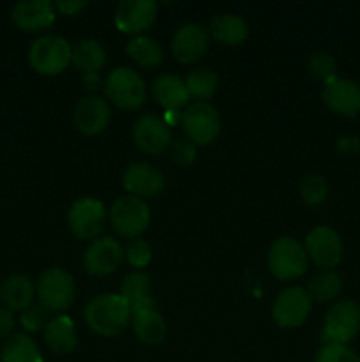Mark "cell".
<instances>
[{
  "mask_svg": "<svg viewBox=\"0 0 360 362\" xmlns=\"http://www.w3.org/2000/svg\"><path fill=\"white\" fill-rule=\"evenodd\" d=\"M83 315L92 332L104 338H113L129 327L133 310L120 293H102L85 306Z\"/></svg>",
  "mask_w": 360,
  "mask_h": 362,
  "instance_id": "6da1fadb",
  "label": "cell"
},
{
  "mask_svg": "<svg viewBox=\"0 0 360 362\" xmlns=\"http://www.w3.org/2000/svg\"><path fill=\"white\" fill-rule=\"evenodd\" d=\"M73 55V46L59 34H46L35 39L28 48V64L44 76H55L67 69Z\"/></svg>",
  "mask_w": 360,
  "mask_h": 362,
  "instance_id": "7a4b0ae2",
  "label": "cell"
},
{
  "mask_svg": "<svg viewBox=\"0 0 360 362\" xmlns=\"http://www.w3.org/2000/svg\"><path fill=\"white\" fill-rule=\"evenodd\" d=\"M268 269L272 276L281 281L302 278L309 267V257L302 243L295 237H279L268 250Z\"/></svg>",
  "mask_w": 360,
  "mask_h": 362,
  "instance_id": "3957f363",
  "label": "cell"
},
{
  "mask_svg": "<svg viewBox=\"0 0 360 362\" xmlns=\"http://www.w3.org/2000/svg\"><path fill=\"white\" fill-rule=\"evenodd\" d=\"M109 225L120 237L136 239L150 225V209L134 194L119 197L109 207Z\"/></svg>",
  "mask_w": 360,
  "mask_h": 362,
  "instance_id": "277c9868",
  "label": "cell"
},
{
  "mask_svg": "<svg viewBox=\"0 0 360 362\" xmlns=\"http://www.w3.org/2000/svg\"><path fill=\"white\" fill-rule=\"evenodd\" d=\"M106 98L124 110H136L147 99V85L133 67H115L104 80Z\"/></svg>",
  "mask_w": 360,
  "mask_h": 362,
  "instance_id": "5b68a950",
  "label": "cell"
},
{
  "mask_svg": "<svg viewBox=\"0 0 360 362\" xmlns=\"http://www.w3.org/2000/svg\"><path fill=\"white\" fill-rule=\"evenodd\" d=\"M39 304L46 311L62 313L73 304L76 297L74 278L62 267H49L37 279Z\"/></svg>",
  "mask_w": 360,
  "mask_h": 362,
  "instance_id": "8992f818",
  "label": "cell"
},
{
  "mask_svg": "<svg viewBox=\"0 0 360 362\" xmlns=\"http://www.w3.org/2000/svg\"><path fill=\"white\" fill-rule=\"evenodd\" d=\"M360 332V306L355 300L342 299L327 311L323 320L325 345H346Z\"/></svg>",
  "mask_w": 360,
  "mask_h": 362,
  "instance_id": "52a82bcc",
  "label": "cell"
},
{
  "mask_svg": "<svg viewBox=\"0 0 360 362\" xmlns=\"http://www.w3.org/2000/svg\"><path fill=\"white\" fill-rule=\"evenodd\" d=\"M182 129L194 145H208L221 133V115L210 103L196 101L182 113Z\"/></svg>",
  "mask_w": 360,
  "mask_h": 362,
  "instance_id": "ba28073f",
  "label": "cell"
},
{
  "mask_svg": "<svg viewBox=\"0 0 360 362\" xmlns=\"http://www.w3.org/2000/svg\"><path fill=\"white\" fill-rule=\"evenodd\" d=\"M311 310H313V299L307 288L289 286L275 297L272 304V318L279 327L295 329L304 325V322L309 318Z\"/></svg>",
  "mask_w": 360,
  "mask_h": 362,
  "instance_id": "9c48e42d",
  "label": "cell"
},
{
  "mask_svg": "<svg viewBox=\"0 0 360 362\" xmlns=\"http://www.w3.org/2000/svg\"><path fill=\"white\" fill-rule=\"evenodd\" d=\"M106 207L101 200L92 197L78 198L67 212L69 228L78 239L95 240L106 223Z\"/></svg>",
  "mask_w": 360,
  "mask_h": 362,
  "instance_id": "30bf717a",
  "label": "cell"
},
{
  "mask_svg": "<svg viewBox=\"0 0 360 362\" xmlns=\"http://www.w3.org/2000/svg\"><path fill=\"white\" fill-rule=\"evenodd\" d=\"M304 247L309 260H313L321 269L337 267L344 255L341 237L330 226H314L306 235Z\"/></svg>",
  "mask_w": 360,
  "mask_h": 362,
  "instance_id": "8fae6325",
  "label": "cell"
},
{
  "mask_svg": "<svg viewBox=\"0 0 360 362\" xmlns=\"http://www.w3.org/2000/svg\"><path fill=\"white\" fill-rule=\"evenodd\" d=\"M126 250L113 237H97L85 250L83 267L90 276L113 274L122 265Z\"/></svg>",
  "mask_w": 360,
  "mask_h": 362,
  "instance_id": "7c38bea8",
  "label": "cell"
},
{
  "mask_svg": "<svg viewBox=\"0 0 360 362\" xmlns=\"http://www.w3.org/2000/svg\"><path fill=\"white\" fill-rule=\"evenodd\" d=\"M210 46V34L198 21L184 23L172 37V53L179 62L194 64L205 57Z\"/></svg>",
  "mask_w": 360,
  "mask_h": 362,
  "instance_id": "4fadbf2b",
  "label": "cell"
},
{
  "mask_svg": "<svg viewBox=\"0 0 360 362\" xmlns=\"http://www.w3.org/2000/svg\"><path fill=\"white\" fill-rule=\"evenodd\" d=\"M133 140L145 154H162L172 145V129L164 119L147 113L141 115L133 126Z\"/></svg>",
  "mask_w": 360,
  "mask_h": 362,
  "instance_id": "5bb4252c",
  "label": "cell"
},
{
  "mask_svg": "<svg viewBox=\"0 0 360 362\" xmlns=\"http://www.w3.org/2000/svg\"><path fill=\"white\" fill-rule=\"evenodd\" d=\"M73 119L78 131L88 134V136H94L108 127L109 120H112V108L102 95L87 94L78 101Z\"/></svg>",
  "mask_w": 360,
  "mask_h": 362,
  "instance_id": "9a60e30c",
  "label": "cell"
},
{
  "mask_svg": "<svg viewBox=\"0 0 360 362\" xmlns=\"http://www.w3.org/2000/svg\"><path fill=\"white\" fill-rule=\"evenodd\" d=\"M157 18L155 0H122L115 11V25L120 32L136 34L148 30Z\"/></svg>",
  "mask_w": 360,
  "mask_h": 362,
  "instance_id": "2e32d148",
  "label": "cell"
},
{
  "mask_svg": "<svg viewBox=\"0 0 360 362\" xmlns=\"http://www.w3.org/2000/svg\"><path fill=\"white\" fill-rule=\"evenodd\" d=\"M323 103L337 115L356 117L360 113V85L348 78L335 76L325 83Z\"/></svg>",
  "mask_w": 360,
  "mask_h": 362,
  "instance_id": "e0dca14e",
  "label": "cell"
},
{
  "mask_svg": "<svg viewBox=\"0 0 360 362\" xmlns=\"http://www.w3.org/2000/svg\"><path fill=\"white\" fill-rule=\"evenodd\" d=\"M122 184L129 194L138 198H152L161 193L166 177L161 170L148 163H133L124 172Z\"/></svg>",
  "mask_w": 360,
  "mask_h": 362,
  "instance_id": "ac0fdd59",
  "label": "cell"
},
{
  "mask_svg": "<svg viewBox=\"0 0 360 362\" xmlns=\"http://www.w3.org/2000/svg\"><path fill=\"white\" fill-rule=\"evenodd\" d=\"M11 18L23 32H41L55 21V6L49 0H20L13 6Z\"/></svg>",
  "mask_w": 360,
  "mask_h": 362,
  "instance_id": "d6986e66",
  "label": "cell"
},
{
  "mask_svg": "<svg viewBox=\"0 0 360 362\" xmlns=\"http://www.w3.org/2000/svg\"><path fill=\"white\" fill-rule=\"evenodd\" d=\"M131 325L140 339L145 345H161L166 338V320L162 315L159 313L155 308H140V310H133V317H131Z\"/></svg>",
  "mask_w": 360,
  "mask_h": 362,
  "instance_id": "ffe728a7",
  "label": "cell"
},
{
  "mask_svg": "<svg viewBox=\"0 0 360 362\" xmlns=\"http://www.w3.org/2000/svg\"><path fill=\"white\" fill-rule=\"evenodd\" d=\"M152 95L155 101L169 112V110H180L189 103V92H187L186 81L176 74H159L152 81Z\"/></svg>",
  "mask_w": 360,
  "mask_h": 362,
  "instance_id": "44dd1931",
  "label": "cell"
},
{
  "mask_svg": "<svg viewBox=\"0 0 360 362\" xmlns=\"http://www.w3.org/2000/svg\"><path fill=\"white\" fill-rule=\"evenodd\" d=\"M44 343L56 356H67L78 346V334L73 318L56 315L44 327Z\"/></svg>",
  "mask_w": 360,
  "mask_h": 362,
  "instance_id": "7402d4cb",
  "label": "cell"
},
{
  "mask_svg": "<svg viewBox=\"0 0 360 362\" xmlns=\"http://www.w3.org/2000/svg\"><path fill=\"white\" fill-rule=\"evenodd\" d=\"M34 283L25 274H13L6 278L0 285V300L6 310L23 311L27 310L34 299Z\"/></svg>",
  "mask_w": 360,
  "mask_h": 362,
  "instance_id": "603a6c76",
  "label": "cell"
},
{
  "mask_svg": "<svg viewBox=\"0 0 360 362\" xmlns=\"http://www.w3.org/2000/svg\"><path fill=\"white\" fill-rule=\"evenodd\" d=\"M208 34L215 41L221 42V45L235 46L247 39V35H249V25L239 14L222 13L212 18Z\"/></svg>",
  "mask_w": 360,
  "mask_h": 362,
  "instance_id": "cb8c5ba5",
  "label": "cell"
},
{
  "mask_svg": "<svg viewBox=\"0 0 360 362\" xmlns=\"http://www.w3.org/2000/svg\"><path fill=\"white\" fill-rule=\"evenodd\" d=\"M120 296L129 303L131 310L155 308L154 297H152V278L147 272L134 271L127 274L120 285Z\"/></svg>",
  "mask_w": 360,
  "mask_h": 362,
  "instance_id": "d4e9b609",
  "label": "cell"
},
{
  "mask_svg": "<svg viewBox=\"0 0 360 362\" xmlns=\"http://www.w3.org/2000/svg\"><path fill=\"white\" fill-rule=\"evenodd\" d=\"M126 52L134 62L145 69H152L157 67L162 62V46L157 39L150 37V35H134L127 41Z\"/></svg>",
  "mask_w": 360,
  "mask_h": 362,
  "instance_id": "484cf974",
  "label": "cell"
},
{
  "mask_svg": "<svg viewBox=\"0 0 360 362\" xmlns=\"http://www.w3.org/2000/svg\"><path fill=\"white\" fill-rule=\"evenodd\" d=\"M71 62L85 73H99L106 64V52L95 39H80L73 46Z\"/></svg>",
  "mask_w": 360,
  "mask_h": 362,
  "instance_id": "4316f807",
  "label": "cell"
},
{
  "mask_svg": "<svg viewBox=\"0 0 360 362\" xmlns=\"http://www.w3.org/2000/svg\"><path fill=\"white\" fill-rule=\"evenodd\" d=\"M0 362H42L39 346L23 332L13 334L4 345Z\"/></svg>",
  "mask_w": 360,
  "mask_h": 362,
  "instance_id": "83f0119b",
  "label": "cell"
},
{
  "mask_svg": "<svg viewBox=\"0 0 360 362\" xmlns=\"http://www.w3.org/2000/svg\"><path fill=\"white\" fill-rule=\"evenodd\" d=\"M187 92H189V98L198 99V101H203V99L212 98L215 94L219 87V76L214 69L210 67H194L189 74H187L186 80Z\"/></svg>",
  "mask_w": 360,
  "mask_h": 362,
  "instance_id": "f1b7e54d",
  "label": "cell"
},
{
  "mask_svg": "<svg viewBox=\"0 0 360 362\" xmlns=\"http://www.w3.org/2000/svg\"><path fill=\"white\" fill-rule=\"evenodd\" d=\"M341 290L342 279L334 271L320 272L307 285V292H309L311 299L316 300V303H328V300L335 299L341 293Z\"/></svg>",
  "mask_w": 360,
  "mask_h": 362,
  "instance_id": "f546056e",
  "label": "cell"
},
{
  "mask_svg": "<svg viewBox=\"0 0 360 362\" xmlns=\"http://www.w3.org/2000/svg\"><path fill=\"white\" fill-rule=\"evenodd\" d=\"M307 69H309L311 76L327 83L335 78V60L330 53L318 49V52L311 53L307 59Z\"/></svg>",
  "mask_w": 360,
  "mask_h": 362,
  "instance_id": "4dcf8cb0",
  "label": "cell"
},
{
  "mask_svg": "<svg viewBox=\"0 0 360 362\" xmlns=\"http://www.w3.org/2000/svg\"><path fill=\"white\" fill-rule=\"evenodd\" d=\"M327 180L321 175H316V173L306 175L302 179V182H300V197H302V200L307 205L323 204L325 198H327Z\"/></svg>",
  "mask_w": 360,
  "mask_h": 362,
  "instance_id": "1f68e13d",
  "label": "cell"
},
{
  "mask_svg": "<svg viewBox=\"0 0 360 362\" xmlns=\"http://www.w3.org/2000/svg\"><path fill=\"white\" fill-rule=\"evenodd\" d=\"M126 258L133 267L143 269L150 264L152 260V247L147 240L140 239H131V243L126 247Z\"/></svg>",
  "mask_w": 360,
  "mask_h": 362,
  "instance_id": "d6a6232c",
  "label": "cell"
},
{
  "mask_svg": "<svg viewBox=\"0 0 360 362\" xmlns=\"http://www.w3.org/2000/svg\"><path fill=\"white\" fill-rule=\"evenodd\" d=\"M314 362H360V356L346 345H325L318 350Z\"/></svg>",
  "mask_w": 360,
  "mask_h": 362,
  "instance_id": "836d02e7",
  "label": "cell"
},
{
  "mask_svg": "<svg viewBox=\"0 0 360 362\" xmlns=\"http://www.w3.org/2000/svg\"><path fill=\"white\" fill-rule=\"evenodd\" d=\"M20 324L25 331L35 332L41 331L48 324V311L41 306V304H30L27 310L21 311Z\"/></svg>",
  "mask_w": 360,
  "mask_h": 362,
  "instance_id": "e575fe53",
  "label": "cell"
},
{
  "mask_svg": "<svg viewBox=\"0 0 360 362\" xmlns=\"http://www.w3.org/2000/svg\"><path fill=\"white\" fill-rule=\"evenodd\" d=\"M169 158L173 163L180 166H187L196 159V145L193 141L186 140H175L169 145Z\"/></svg>",
  "mask_w": 360,
  "mask_h": 362,
  "instance_id": "d590c367",
  "label": "cell"
},
{
  "mask_svg": "<svg viewBox=\"0 0 360 362\" xmlns=\"http://www.w3.org/2000/svg\"><path fill=\"white\" fill-rule=\"evenodd\" d=\"M87 6L88 2H85V0H59V2H55L56 9L62 14H69V16H74Z\"/></svg>",
  "mask_w": 360,
  "mask_h": 362,
  "instance_id": "8d00e7d4",
  "label": "cell"
},
{
  "mask_svg": "<svg viewBox=\"0 0 360 362\" xmlns=\"http://www.w3.org/2000/svg\"><path fill=\"white\" fill-rule=\"evenodd\" d=\"M14 324H16V322H14L13 311L6 310V308H0V339L11 338Z\"/></svg>",
  "mask_w": 360,
  "mask_h": 362,
  "instance_id": "74e56055",
  "label": "cell"
},
{
  "mask_svg": "<svg viewBox=\"0 0 360 362\" xmlns=\"http://www.w3.org/2000/svg\"><path fill=\"white\" fill-rule=\"evenodd\" d=\"M81 85H83V88L88 92V94H95L99 88L104 87L99 73H85L83 78H81Z\"/></svg>",
  "mask_w": 360,
  "mask_h": 362,
  "instance_id": "f35d334b",
  "label": "cell"
},
{
  "mask_svg": "<svg viewBox=\"0 0 360 362\" xmlns=\"http://www.w3.org/2000/svg\"><path fill=\"white\" fill-rule=\"evenodd\" d=\"M164 122L168 124L169 127L175 126V124H179V122H182V113H180V110H169V112H166Z\"/></svg>",
  "mask_w": 360,
  "mask_h": 362,
  "instance_id": "ab89813d",
  "label": "cell"
}]
</instances>
